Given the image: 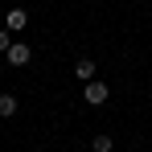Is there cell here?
I'll use <instances>...</instances> for the list:
<instances>
[{
    "label": "cell",
    "mask_w": 152,
    "mask_h": 152,
    "mask_svg": "<svg viewBox=\"0 0 152 152\" xmlns=\"http://www.w3.org/2000/svg\"><path fill=\"white\" fill-rule=\"evenodd\" d=\"M8 45H12V37H8V29H0V53H8Z\"/></svg>",
    "instance_id": "obj_7"
},
{
    "label": "cell",
    "mask_w": 152,
    "mask_h": 152,
    "mask_svg": "<svg viewBox=\"0 0 152 152\" xmlns=\"http://www.w3.org/2000/svg\"><path fill=\"white\" fill-rule=\"evenodd\" d=\"M25 25H29V12H25V8H17V4H12V8L4 12V29H8V33H21Z\"/></svg>",
    "instance_id": "obj_3"
},
{
    "label": "cell",
    "mask_w": 152,
    "mask_h": 152,
    "mask_svg": "<svg viewBox=\"0 0 152 152\" xmlns=\"http://www.w3.org/2000/svg\"><path fill=\"white\" fill-rule=\"evenodd\" d=\"M74 78L78 82H91V78H99V66H95L91 58H78L74 62Z\"/></svg>",
    "instance_id": "obj_4"
},
{
    "label": "cell",
    "mask_w": 152,
    "mask_h": 152,
    "mask_svg": "<svg viewBox=\"0 0 152 152\" xmlns=\"http://www.w3.org/2000/svg\"><path fill=\"white\" fill-rule=\"evenodd\" d=\"M4 66H8V62H0V74H4Z\"/></svg>",
    "instance_id": "obj_8"
},
{
    "label": "cell",
    "mask_w": 152,
    "mask_h": 152,
    "mask_svg": "<svg viewBox=\"0 0 152 152\" xmlns=\"http://www.w3.org/2000/svg\"><path fill=\"white\" fill-rule=\"evenodd\" d=\"M107 99H111V86H107L103 78H91V82H82V103H86V107H103Z\"/></svg>",
    "instance_id": "obj_1"
},
{
    "label": "cell",
    "mask_w": 152,
    "mask_h": 152,
    "mask_svg": "<svg viewBox=\"0 0 152 152\" xmlns=\"http://www.w3.org/2000/svg\"><path fill=\"white\" fill-rule=\"evenodd\" d=\"M91 148H95V152H115V140H111V132H99V136L91 140Z\"/></svg>",
    "instance_id": "obj_6"
},
{
    "label": "cell",
    "mask_w": 152,
    "mask_h": 152,
    "mask_svg": "<svg viewBox=\"0 0 152 152\" xmlns=\"http://www.w3.org/2000/svg\"><path fill=\"white\" fill-rule=\"evenodd\" d=\"M17 111H21V99L17 95H0V119H12Z\"/></svg>",
    "instance_id": "obj_5"
},
{
    "label": "cell",
    "mask_w": 152,
    "mask_h": 152,
    "mask_svg": "<svg viewBox=\"0 0 152 152\" xmlns=\"http://www.w3.org/2000/svg\"><path fill=\"white\" fill-rule=\"evenodd\" d=\"M29 58H33V50H29L25 41H12L8 53H4V62H8V66H29Z\"/></svg>",
    "instance_id": "obj_2"
}]
</instances>
